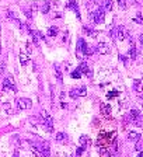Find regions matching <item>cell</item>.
Segmentation results:
<instances>
[{"label":"cell","instance_id":"cell-12","mask_svg":"<svg viewBox=\"0 0 143 157\" xmlns=\"http://www.w3.org/2000/svg\"><path fill=\"white\" fill-rule=\"evenodd\" d=\"M67 7H70L74 13H76V16L77 18H80V11H79V6H77V1L76 0H69V4H67Z\"/></svg>","mask_w":143,"mask_h":157},{"label":"cell","instance_id":"cell-16","mask_svg":"<svg viewBox=\"0 0 143 157\" xmlns=\"http://www.w3.org/2000/svg\"><path fill=\"white\" fill-rule=\"evenodd\" d=\"M79 72L80 73H87V76H91V70H90V67L87 66V63H80L79 66Z\"/></svg>","mask_w":143,"mask_h":157},{"label":"cell","instance_id":"cell-26","mask_svg":"<svg viewBox=\"0 0 143 157\" xmlns=\"http://www.w3.org/2000/svg\"><path fill=\"white\" fill-rule=\"evenodd\" d=\"M72 77L73 78H80L81 77V73L79 72V69H76L74 72H72Z\"/></svg>","mask_w":143,"mask_h":157},{"label":"cell","instance_id":"cell-6","mask_svg":"<svg viewBox=\"0 0 143 157\" xmlns=\"http://www.w3.org/2000/svg\"><path fill=\"white\" fill-rule=\"evenodd\" d=\"M86 48H87V44L84 42V39L79 38V41H77V48H76V56L79 59H83V56L86 53Z\"/></svg>","mask_w":143,"mask_h":157},{"label":"cell","instance_id":"cell-32","mask_svg":"<svg viewBox=\"0 0 143 157\" xmlns=\"http://www.w3.org/2000/svg\"><path fill=\"white\" fill-rule=\"evenodd\" d=\"M27 52H28V53H31V52H32V49H31V42H30V41L27 42Z\"/></svg>","mask_w":143,"mask_h":157},{"label":"cell","instance_id":"cell-14","mask_svg":"<svg viewBox=\"0 0 143 157\" xmlns=\"http://www.w3.org/2000/svg\"><path fill=\"white\" fill-rule=\"evenodd\" d=\"M53 72H55V76H56V78H58V81L62 83V81H63V76H62V72H60L59 65H53Z\"/></svg>","mask_w":143,"mask_h":157},{"label":"cell","instance_id":"cell-29","mask_svg":"<svg viewBox=\"0 0 143 157\" xmlns=\"http://www.w3.org/2000/svg\"><path fill=\"white\" fill-rule=\"evenodd\" d=\"M118 6L122 8V10H125V8H126V1H125V0H118Z\"/></svg>","mask_w":143,"mask_h":157},{"label":"cell","instance_id":"cell-7","mask_svg":"<svg viewBox=\"0 0 143 157\" xmlns=\"http://www.w3.org/2000/svg\"><path fill=\"white\" fill-rule=\"evenodd\" d=\"M16 104H17V108L18 110H30L32 107L31 100H28V98H18Z\"/></svg>","mask_w":143,"mask_h":157},{"label":"cell","instance_id":"cell-37","mask_svg":"<svg viewBox=\"0 0 143 157\" xmlns=\"http://www.w3.org/2000/svg\"><path fill=\"white\" fill-rule=\"evenodd\" d=\"M0 55H1V45H0Z\"/></svg>","mask_w":143,"mask_h":157},{"label":"cell","instance_id":"cell-15","mask_svg":"<svg viewBox=\"0 0 143 157\" xmlns=\"http://www.w3.org/2000/svg\"><path fill=\"white\" fill-rule=\"evenodd\" d=\"M129 56L131 59H136V45H135V41L131 38V48H129Z\"/></svg>","mask_w":143,"mask_h":157},{"label":"cell","instance_id":"cell-34","mask_svg":"<svg viewBox=\"0 0 143 157\" xmlns=\"http://www.w3.org/2000/svg\"><path fill=\"white\" fill-rule=\"evenodd\" d=\"M60 107H62V108H66V107H67V105H66V102H60Z\"/></svg>","mask_w":143,"mask_h":157},{"label":"cell","instance_id":"cell-9","mask_svg":"<svg viewBox=\"0 0 143 157\" xmlns=\"http://www.w3.org/2000/svg\"><path fill=\"white\" fill-rule=\"evenodd\" d=\"M87 94V88L86 86L83 87H79V88H74V90H72L69 95H70L72 98H76V97H84V95Z\"/></svg>","mask_w":143,"mask_h":157},{"label":"cell","instance_id":"cell-30","mask_svg":"<svg viewBox=\"0 0 143 157\" xmlns=\"http://www.w3.org/2000/svg\"><path fill=\"white\" fill-rule=\"evenodd\" d=\"M133 21H135V23H137V24H143V17L139 14L137 17H135V18H133Z\"/></svg>","mask_w":143,"mask_h":157},{"label":"cell","instance_id":"cell-27","mask_svg":"<svg viewBox=\"0 0 143 157\" xmlns=\"http://www.w3.org/2000/svg\"><path fill=\"white\" fill-rule=\"evenodd\" d=\"M119 93L117 91V90H114V91H110L108 94H107V97H108V100H111V98H114V97H117Z\"/></svg>","mask_w":143,"mask_h":157},{"label":"cell","instance_id":"cell-4","mask_svg":"<svg viewBox=\"0 0 143 157\" xmlns=\"http://www.w3.org/2000/svg\"><path fill=\"white\" fill-rule=\"evenodd\" d=\"M3 90L7 91V90H11V91H17V87H16V83H14V78L11 74H7L6 78L3 80Z\"/></svg>","mask_w":143,"mask_h":157},{"label":"cell","instance_id":"cell-1","mask_svg":"<svg viewBox=\"0 0 143 157\" xmlns=\"http://www.w3.org/2000/svg\"><path fill=\"white\" fill-rule=\"evenodd\" d=\"M91 18L94 20L95 24H103L105 20V10L103 6H97L95 10L91 11Z\"/></svg>","mask_w":143,"mask_h":157},{"label":"cell","instance_id":"cell-10","mask_svg":"<svg viewBox=\"0 0 143 157\" xmlns=\"http://www.w3.org/2000/svg\"><path fill=\"white\" fill-rule=\"evenodd\" d=\"M100 108H101V114H103L104 117L107 118V119H111L112 115H111V107H110V105H107V104L101 102Z\"/></svg>","mask_w":143,"mask_h":157},{"label":"cell","instance_id":"cell-5","mask_svg":"<svg viewBox=\"0 0 143 157\" xmlns=\"http://www.w3.org/2000/svg\"><path fill=\"white\" fill-rule=\"evenodd\" d=\"M128 118H129V121L133 124V125L136 126H142V117H140V112L137 110H132L131 112H129V115H128Z\"/></svg>","mask_w":143,"mask_h":157},{"label":"cell","instance_id":"cell-36","mask_svg":"<svg viewBox=\"0 0 143 157\" xmlns=\"http://www.w3.org/2000/svg\"><path fill=\"white\" fill-rule=\"evenodd\" d=\"M136 157H143V151L140 153V154H139V156H136Z\"/></svg>","mask_w":143,"mask_h":157},{"label":"cell","instance_id":"cell-21","mask_svg":"<svg viewBox=\"0 0 143 157\" xmlns=\"http://www.w3.org/2000/svg\"><path fill=\"white\" fill-rule=\"evenodd\" d=\"M90 143V139H88L86 135H83V136H80V146H86L87 147V144Z\"/></svg>","mask_w":143,"mask_h":157},{"label":"cell","instance_id":"cell-13","mask_svg":"<svg viewBox=\"0 0 143 157\" xmlns=\"http://www.w3.org/2000/svg\"><path fill=\"white\" fill-rule=\"evenodd\" d=\"M55 139L59 143H66V142L69 140V138H67V135L63 133V132H58V133L55 135Z\"/></svg>","mask_w":143,"mask_h":157},{"label":"cell","instance_id":"cell-25","mask_svg":"<svg viewBox=\"0 0 143 157\" xmlns=\"http://www.w3.org/2000/svg\"><path fill=\"white\" fill-rule=\"evenodd\" d=\"M112 8V1L111 0H105V6H104V10H108V11H111Z\"/></svg>","mask_w":143,"mask_h":157},{"label":"cell","instance_id":"cell-23","mask_svg":"<svg viewBox=\"0 0 143 157\" xmlns=\"http://www.w3.org/2000/svg\"><path fill=\"white\" fill-rule=\"evenodd\" d=\"M28 62V59H27V55L24 53V52H20V63H21V66H25Z\"/></svg>","mask_w":143,"mask_h":157},{"label":"cell","instance_id":"cell-19","mask_svg":"<svg viewBox=\"0 0 143 157\" xmlns=\"http://www.w3.org/2000/svg\"><path fill=\"white\" fill-rule=\"evenodd\" d=\"M41 11L44 13V14H48L49 11H51V1L49 0H47L44 4H42V7H41Z\"/></svg>","mask_w":143,"mask_h":157},{"label":"cell","instance_id":"cell-33","mask_svg":"<svg viewBox=\"0 0 143 157\" xmlns=\"http://www.w3.org/2000/svg\"><path fill=\"white\" fill-rule=\"evenodd\" d=\"M11 157H18V150H16V151L13 153V156H11Z\"/></svg>","mask_w":143,"mask_h":157},{"label":"cell","instance_id":"cell-2","mask_svg":"<svg viewBox=\"0 0 143 157\" xmlns=\"http://www.w3.org/2000/svg\"><path fill=\"white\" fill-rule=\"evenodd\" d=\"M31 143L37 147V150L40 151L41 157H49V154H51V149H49V144H48L47 142H41V143L31 142Z\"/></svg>","mask_w":143,"mask_h":157},{"label":"cell","instance_id":"cell-3","mask_svg":"<svg viewBox=\"0 0 143 157\" xmlns=\"http://www.w3.org/2000/svg\"><path fill=\"white\" fill-rule=\"evenodd\" d=\"M41 115H42V121H44V125L42 126L47 129L48 132H53V121H52V117L48 114L47 111H42Z\"/></svg>","mask_w":143,"mask_h":157},{"label":"cell","instance_id":"cell-31","mask_svg":"<svg viewBox=\"0 0 143 157\" xmlns=\"http://www.w3.org/2000/svg\"><path fill=\"white\" fill-rule=\"evenodd\" d=\"M25 16H27V18H30V20H31V18H32L31 10H25Z\"/></svg>","mask_w":143,"mask_h":157},{"label":"cell","instance_id":"cell-18","mask_svg":"<svg viewBox=\"0 0 143 157\" xmlns=\"http://www.w3.org/2000/svg\"><path fill=\"white\" fill-rule=\"evenodd\" d=\"M83 31L86 32L88 37H91V38H97V35H98V34H97V32H95L94 30H91L90 27H86V25L83 27Z\"/></svg>","mask_w":143,"mask_h":157},{"label":"cell","instance_id":"cell-11","mask_svg":"<svg viewBox=\"0 0 143 157\" xmlns=\"http://www.w3.org/2000/svg\"><path fill=\"white\" fill-rule=\"evenodd\" d=\"M95 51L100 53V55H107V53H110V48L107 44H104V42H100L97 48H95Z\"/></svg>","mask_w":143,"mask_h":157},{"label":"cell","instance_id":"cell-35","mask_svg":"<svg viewBox=\"0 0 143 157\" xmlns=\"http://www.w3.org/2000/svg\"><path fill=\"white\" fill-rule=\"evenodd\" d=\"M140 42H142V45H143V35H140Z\"/></svg>","mask_w":143,"mask_h":157},{"label":"cell","instance_id":"cell-20","mask_svg":"<svg viewBox=\"0 0 143 157\" xmlns=\"http://www.w3.org/2000/svg\"><path fill=\"white\" fill-rule=\"evenodd\" d=\"M128 139L132 140V142H137L140 139V135L137 133V132H129V133H128Z\"/></svg>","mask_w":143,"mask_h":157},{"label":"cell","instance_id":"cell-8","mask_svg":"<svg viewBox=\"0 0 143 157\" xmlns=\"http://www.w3.org/2000/svg\"><path fill=\"white\" fill-rule=\"evenodd\" d=\"M117 37H118L119 41H122L125 38H131V32L128 31L124 25H119V27H117Z\"/></svg>","mask_w":143,"mask_h":157},{"label":"cell","instance_id":"cell-24","mask_svg":"<svg viewBox=\"0 0 143 157\" xmlns=\"http://www.w3.org/2000/svg\"><path fill=\"white\" fill-rule=\"evenodd\" d=\"M3 110L6 111L7 114H13V110H11V105H10L8 102H4V104H3Z\"/></svg>","mask_w":143,"mask_h":157},{"label":"cell","instance_id":"cell-38","mask_svg":"<svg viewBox=\"0 0 143 157\" xmlns=\"http://www.w3.org/2000/svg\"><path fill=\"white\" fill-rule=\"evenodd\" d=\"M140 102H142V101H140ZM142 108H143V102H142Z\"/></svg>","mask_w":143,"mask_h":157},{"label":"cell","instance_id":"cell-22","mask_svg":"<svg viewBox=\"0 0 143 157\" xmlns=\"http://www.w3.org/2000/svg\"><path fill=\"white\" fill-rule=\"evenodd\" d=\"M48 35L49 37H56L58 35V28L56 27H49L48 28Z\"/></svg>","mask_w":143,"mask_h":157},{"label":"cell","instance_id":"cell-28","mask_svg":"<svg viewBox=\"0 0 143 157\" xmlns=\"http://www.w3.org/2000/svg\"><path fill=\"white\" fill-rule=\"evenodd\" d=\"M86 150V146H80V147H77V150H76V157L81 156V153Z\"/></svg>","mask_w":143,"mask_h":157},{"label":"cell","instance_id":"cell-17","mask_svg":"<svg viewBox=\"0 0 143 157\" xmlns=\"http://www.w3.org/2000/svg\"><path fill=\"white\" fill-rule=\"evenodd\" d=\"M133 88H135L136 93H142L143 94V84L140 80H135L133 81Z\"/></svg>","mask_w":143,"mask_h":157}]
</instances>
